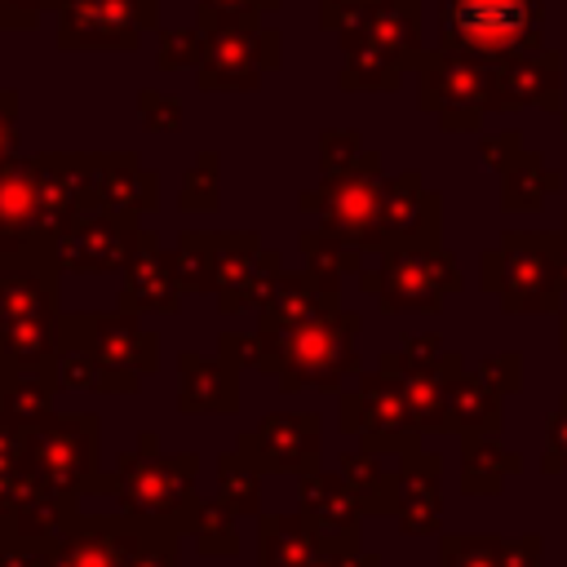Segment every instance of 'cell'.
I'll return each mask as SVG.
<instances>
[{"instance_id": "cell-58", "label": "cell", "mask_w": 567, "mask_h": 567, "mask_svg": "<svg viewBox=\"0 0 567 567\" xmlns=\"http://www.w3.org/2000/svg\"><path fill=\"white\" fill-rule=\"evenodd\" d=\"M563 239H567V213H563Z\"/></svg>"}, {"instance_id": "cell-32", "label": "cell", "mask_w": 567, "mask_h": 567, "mask_svg": "<svg viewBox=\"0 0 567 567\" xmlns=\"http://www.w3.org/2000/svg\"><path fill=\"white\" fill-rule=\"evenodd\" d=\"M58 377L53 372H0V403L22 425H35L53 412Z\"/></svg>"}, {"instance_id": "cell-43", "label": "cell", "mask_w": 567, "mask_h": 567, "mask_svg": "<svg viewBox=\"0 0 567 567\" xmlns=\"http://www.w3.org/2000/svg\"><path fill=\"white\" fill-rule=\"evenodd\" d=\"M363 159V137L354 128H328L319 137V168L323 177H341Z\"/></svg>"}, {"instance_id": "cell-10", "label": "cell", "mask_w": 567, "mask_h": 567, "mask_svg": "<svg viewBox=\"0 0 567 567\" xmlns=\"http://www.w3.org/2000/svg\"><path fill=\"white\" fill-rule=\"evenodd\" d=\"M341 430L359 434V447H372L381 456H408L416 452V421L408 412L403 385L390 372H363L354 390L341 394Z\"/></svg>"}, {"instance_id": "cell-55", "label": "cell", "mask_w": 567, "mask_h": 567, "mask_svg": "<svg viewBox=\"0 0 567 567\" xmlns=\"http://www.w3.org/2000/svg\"><path fill=\"white\" fill-rule=\"evenodd\" d=\"M558 470V465H567V399H563V408H558V416L549 421V439H545V470Z\"/></svg>"}, {"instance_id": "cell-38", "label": "cell", "mask_w": 567, "mask_h": 567, "mask_svg": "<svg viewBox=\"0 0 567 567\" xmlns=\"http://www.w3.org/2000/svg\"><path fill=\"white\" fill-rule=\"evenodd\" d=\"M190 540H195V549L199 554H208V558H230V554H239V532H235V514L213 496V501H199V509H195V518H190V532H186Z\"/></svg>"}, {"instance_id": "cell-28", "label": "cell", "mask_w": 567, "mask_h": 567, "mask_svg": "<svg viewBox=\"0 0 567 567\" xmlns=\"http://www.w3.org/2000/svg\"><path fill=\"white\" fill-rule=\"evenodd\" d=\"M319 536L301 514H257V567H306Z\"/></svg>"}, {"instance_id": "cell-34", "label": "cell", "mask_w": 567, "mask_h": 567, "mask_svg": "<svg viewBox=\"0 0 567 567\" xmlns=\"http://www.w3.org/2000/svg\"><path fill=\"white\" fill-rule=\"evenodd\" d=\"M217 501L244 518V514H261V470L235 447L217 456Z\"/></svg>"}, {"instance_id": "cell-59", "label": "cell", "mask_w": 567, "mask_h": 567, "mask_svg": "<svg viewBox=\"0 0 567 567\" xmlns=\"http://www.w3.org/2000/svg\"><path fill=\"white\" fill-rule=\"evenodd\" d=\"M563 133H567V115H563Z\"/></svg>"}, {"instance_id": "cell-42", "label": "cell", "mask_w": 567, "mask_h": 567, "mask_svg": "<svg viewBox=\"0 0 567 567\" xmlns=\"http://www.w3.org/2000/svg\"><path fill=\"white\" fill-rule=\"evenodd\" d=\"M270 9H279V0H199V31L261 27V13Z\"/></svg>"}, {"instance_id": "cell-2", "label": "cell", "mask_w": 567, "mask_h": 567, "mask_svg": "<svg viewBox=\"0 0 567 567\" xmlns=\"http://www.w3.org/2000/svg\"><path fill=\"white\" fill-rule=\"evenodd\" d=\"M195 478H199V456L195 452L168 456V452H159V439L146 430L133 452L115 456L111 496L120 501L124 514L146 518V523H164V527L186 536L190 518L199 509Z\"/></svg>"}, {"instance_id": "cell-19", "label": "cell", "mask_w": 567, "mask_h": 567, "mask_svg": "<svg viewBox=\"0 0 567 567\" xmlns=\"http://www.w3.org/2000/svg\"><path fill=\"white\" fill-rule=\"evenodd\" d=\"M159 199V177L137 164L128 151H106L93 155V204L97 217L115 221H137V213H151Z\"/></svg>"}, {"instance_id": "cell-5", "label": "cell", "mask_w": 567, "mask_h": 567, "mask_svg": "<svg viewBox=\"0 0 567 567\" xmlns=\"http://www.w3.org/2000/svg\"><path fill=\"white\" fill-rule=\"evenodd\" d=\"M416 97L447 133H478L492 111V62L456 49H425L416 58Z\"/></svg>"}, {"instance_id": "cell-13", "label": "cell", "mask_w": 567, "mask_h": 567, "mask_svg": "<svg viewBox=\"0 0 567 567\" xmlns=\"http://www.w3.org/2000/svg\"><path fill=\"white\" fill-rule=\"evenodd\" d=\"M204 62L195 66L199 89L213 93H244L257 89L266 71L279 66V31L275 27H221V31H204Z\"/></svg>"}, {"instance_id": "cell-48", "label": "cell", "mask_w": 567, "mask_h": 567, "mask_svg": "<svg viewBox=\"0 0 567 567\" xmlns=\"http://www.w3.org/2000/svg\"><path fill=\"white\" fill-rule=\"evenodd\" d=\"M523 151H527V146H523V133H518V128H501V133L483 137V164H487L492 173H505Z\"/></svg>"}, {"instance_id": "cell-18", "label": "cell", "mask_w": 567, "mask_h": 567, "mask_svg": "<svg viewBox=\"0 0 567 567\" xmlns=\"http://www.w3.org/2000/svg\"><path fill=\"white\" fill-rule=\"evenodd\" d=\"M142 518L133 514H80L75 527L53 540L49 567H128V554L137 545Z\"/></svg>"}, {"instance_id": "cell-22", "label": "cell", "mask_w": 567, "mask_h": 567, "mask_svg": "<svg viewBox=\"0 0 567 567\" xmlns=\"http://www.w3.org/2000/svg\"><path fill=\"white\" fill-rule=\"evenodd\" d=\"M341 44H372L403 66H416L421 49V0H385L341 31Z\"/></svg>"}, {"instance_id": "cell-29", "label": "cell", "mask_w": 567, "mask_h": 567, "mask_svg": "<svg viewBox=\"0 0 567 567\" xmlns=\"http://www.w3.org/2000/svg\"><path fill=\"white\" fill-rule=\"evenodd\" d=\"M341 478L354 487L363 514H394L399 470H390L381 452H372V447H354V452H346V456H341Z\"/></svg>"}, {"instance_id": "cell-27", "label": "cell", "mask_w": 567, "mask_h": 567, "mask_svg": "<svg viewBox=\"0 0 567 567\" xmlns=\"http://www.w3.org/2000/svg\"><path fill=\"white\" fill-rule=\"evenodd\" d=\"M501 425V390L478 372H456L447 385V421L443 430H461L465 439L492 434Z\"/></svg>"}, {"instance_id": "cell-47", "label": "cell", "mask_w": 567, "mask_h": 567, "mask_svg": "<svg viewBox=\"0 0 567 567\" xmlns=\"http://www.w3.org/2000/svg\"><path fill=\"white\" fill-rule=\"evenodd\" d=\"M137 115H142L146 128L173 133V128L182 124V102L168 97V93H159V89H142V93H137Z\"/></svg>"}, {"instance_id": "cell-15", "label": "cell", "mask_w": 567, "mask_h": 567, "mask_svg": "<svg viewBox=\"0 0 567 567\" xmlns=\"http://www.w3.org/2000/svg\"><path fill=\"white\" fill-rule=\"evenodd\" d=\"M155 230H142L137 221L93 217L80 221L71 235L53 244V266L75 275H102V270H128L146 248H155Z\"/></svg>"}, {"instance_id": "cell-8", "label": "cell", "mask_w": 567, "mask_h": 567, "mask_svg": "<svg viewBox=\"0 0 567 567\" xmlns=\"http://www.w3.org/2000/svg\"><path fill=\"white\" fill-rule=\"evenodd\" d=\"M27 470L53 487L84 496L97 470V416L93 412H49L31 425L27 439Z\"/></svg>"}, {"instance_id": "cell-3", "label": "cell", "mask_w": 567, "mask_h": 567, "mask_svg": "<svg viewBox=\"0 0 567 567\" xmlns=\"http://www.w3.org/2000/svg\"><path fill=\"white\" fill-rule=\"evenodd\" d=\"M483 288L509 315H554L567 292V239L563 230H509L501 248L483 252Z\"/></svg>"}, {"instance_id": "cell-31", "label": "cell", "mask_w": 567, "mask_h": 567, "mask_svg": "<svg viewBox=\"0 0 567 567\" xmlns=\"http://www.w3.org/2000/svg\"><path fill=\"white\" fill-rule=\"evenodd\" d=\"M0 226L35 235V159L27 155L0 164Z\"/></svg>"}, {"instance_id": "cell-53", "label": "cell", "mask_w": 567, "mask_h": 567, "mask_svg": "<svg viewBox=\"0 0 567 567\" xmlns=\"http://www.w3.org/2000/svg\"><path fill=\"white\" fill-rule=\"evenodd\" d=\"M13 142H18V93L0 89V164L13 159Z\"/></svg>"}, {"instance_id": "cell-16", "label": "cell", "mask_w": 567, "mask_h": 567, "mask_svg": "<svg viewBox=\"0 0 567 567\" xmlns=\"http://www.w3.org/2000/svg\"><path fill=\"white\" fill-rule=\"evenodd\" d=\"M284 275L279 257L270 248H261V239L252 230H221L217 235V306L221 315H239V310H261V301L270 297L275 279Z\"/></svg>"}, {"instance_id": "cell-50", "label": "cell", "mask_w": 567, "mask_h": 567, "mask_svg": "<svg viewBox=\"0 0 567 567\" xmlns=\"http://www.w3.org/2000/svg\"><path fill=\"white\" fill-rule=\"evenodd\" d=\"M377 4H385V0H323L319 4V22L328 27V31H346V27H354L363 13H372Z\"/></svg>"}, {"instance_id": "cell-51", "label": "cell", "mask_w": 567, "mask_h": 567, "mask_svg": "<svg viewBox=\"0 0 567 567\" xmlns=\"http://www.w3.org/2000/svg\"><path fill=\"white\" fill-rule=\"evenodd\" d=\"M306 567H381V563L368 558V554H359L354 545H337V540H323L319 536V549H315V558Z\"/></svg>"}, {"instance_id": "cell-24", "label": "cell", "mask_w": 567, "mask_h": 567, "mask_svg": "<svg viewBox=\"0 0 567 567\" xmlns=\"http://www.w3.org/2000/svg\"><path fill=\"white\" fill-rule=\"evenodd\" d=\"M177 408L186 416H204V412H217V416H230L239 408V368H230L226 359H204V354H182L177 359Z\"/></svg>"}, {"instance_id": "cell-30", "label": "cell", "mask_w": 567, "mask_h": 567, "mask_svg": "<svg viewBox=\"0 0 567 567\" xmlns=\"http://www.w3.org/2000/svg\"><path fill=\"white\" fill-rule=\"evenodd\" d=\"M558 186H563V177L540 159V151H523V155L501 173V208H509V213H532V208H540Z\"/></svg>"}, {"instance_id": "cell-23", "label": "cell", "mask_w": 567, "mask_h": 567, "mask_svg": "<svg viewBox=\"0 0 567 567\" xmlns=\"http://www.w3.org/2000/svg\"><path fill=\"white\" fill-rule=\"evenodd\" d=\"M332 310H341V284L337 279H323L315 270L279 275L270 297L261 301V328H297V323H310V319L332 315Z\"/></svg>"}, {"instance_id": "cell-56", "label": "cell", "mask_w": 567, "mask_h": 567, "mask_svg": "<svg viewBox=\"0 0 567 567\" xmlns=\"http://www.w3.org/2000/svg\"><path fill=\"white\" fill-rule=\"evenodd\" d=\"M9 523H13V505H9V496L0 492V532H9Z\"/></svg>"}, {"instance_id": "cell-45", "label": "cell", "mask_w": 567, "mask_h": 567, "mask_svg": "<svg viewBox=\"0 0 567 567\" xmlns=\"http://www.w3.org/2000/svg\"><path fill=\"white\" fill-rule=\"evenodd\" d=\"M443 567H509V558H505V545H496V540L447 536L443 540Z\"/></svg>"}, {"instance_id": "cell-20", "label": "cell", "mask_w": 567, "mask_h": 567, "mask_svg": "<svg viewBox=\"0 0 567 567\" xmlns=\"http://www.w3.org/2000/svg\"><path fill=\"white\" fill-rule=\"evenodd\" d=\"M297 514L310 523L315 536L359 549V518H363V505H359L354 487H350L341 474H323V470L301 474Z\"/></svg>"}, {"instance_id": "cell-26", "label": "cell", "mask_w": 567, "mask_h": 567, "mask_svg": "<svg viewBox=\"0 0 567 567\" xmlns=\"http://www.w3.org/2000/svg\"><path fill=\"white\" fill-rule=\"evenodd\" d=\"M394 514H399V527L408 536H425L439 527V456H430L421 447L403 456Z\"/></svg>"}, {"instance_id": "cell-60", "label": "cell", "mask_w": 567, "mask_h": 567, "mask_svg": "<svg viewBox=\"0 0 567 567\" xmlns=\"http://www.w3.org/2000/svg\"><path fill=\"white\" fill-rule=\"evenodd\" d=\"M0 412H4V403H0Z\"/></svg>"}, {"instance_id": "cell-57", "label": "cell", "mask_w": 567, "mask_h": 567, "mask_svg": "<svg viewBox=\"0 0 567 567\" xmlns=\"http://www.w3.org/2000/svg\"><path fill=\"white\" fill-rule=\"evenodd\" d=\"M563 350H567V315H563Z\"/></svg>"}, {"instance_id": "cell-7", "label": "cell", "mask_w": 567, "mask_h": 567, "mask_svg": "<svg viewBox=\"0 0 567 567\" xmlns=\"http://www.w3.org/2000/svg\"><path fill=\"white\" fill-rule=\"evenodd\" d=\"M377 275V301L385 315H434L461 292V266L443 244H390Z\"/></svg>"}, {"instance_id": "cell-35", "label": "cell", "mask_w": 567, "mask_h": 567, "mask_svg": "<svg viewBox=\"0 0 567 567\" xmlns=\"http://www.w3.org/2000/svg\"><path fill=\"white\" fill-rule=\"evenodd\" d=\"M346 49V71H341V89H359V93H390L403 80V62H394L390 53L372 49V44H341Z\"/></svg>"}, {"instance_id": "cell-33", "label": "cell", "mask_w": 567, "mask_h": 567, "mask_svg": "<svg viewBox=\"0 0 567 567\" xmlns=\"http://www.w3.org/2000/svg\"><path fill=\"white\" fill-rule=\"evenodd\" d=\"M177 288L182 292H213L217 288V235L208 230H186L177 248L168 252Z\"/></svg>"}, {"instance_id": "cell-4", "label": "cell", "mask_w": 567, "mask_h": 567, "mask_svg": "<svg viewBox=\"0 0 567 567\" xmlns=\"http://www.w3.org/2000/svg\"><path fill=\"white\" fill-rule=\"evenodd\" d=\"M540 0H439V49L474 53L487 62L532 53L545 40Z\"/></svg>"}, {"instance_id": "cell-44", "label": "cell", "mask_w": 567, "mask_h": 567, "mask_svg": "<svg viewBox=\"0 0 567 567\" xmlns=\"http://www.w3.org/2000/svg\"><path fill=\"white\" fill-rule=\"evenodd\" d=\"M204 44L208 35L195 31V27H168L159 31V66L173 71V66H199L204 62Z\"/></svg>"}, {"instance_id": "cell-54", "label": "cell", "mask_w": 567, "mask_h": 567, "mask_svg": "<svg viewBox=\"0 0 567 567\" xmlns=\"http://www.w3.org/2000/svg\"><path fill=\"white\" fill-rule=\"evenodd\" d=\"M478 377H487L501 394L505 390H518V354H496V359H487V363H478Z\"/></svg>"}, {"instance_id": "cell-46", "label": "cell", "mask_w": 567, "mask_h": 567, "mask_svg": "<svg viewBox=\"0 0 567 567\" xmlns=\"http://www.w3.org/2000/svg\"><path fill=\"white\" fill-rule=\"evenodd\" d=\"M49 563H53V540L0 532V567H49Z\"/></svg>"}, {"instance_id": "cell-1", "label": "cell", "mask_w": 567, "mask_h": 567, "mask_svg": "<svg viewBox=\"0 0 567 567\" xmlns=\"http://www.w3.org/2000/svg\"><path fill=\"white\" fill-rule=\"evenodd\" d=\"M359 328L363 323L350 310H332L297 328L257 323V372H270L284 394L341 390V381L359 372V354H354Z\"/></svg>"}, {"instance_id": "cell-37", "label": "cell", "mask_w": 567, "mask_h": 567, "mask_svg": "<svg viewBox=\"0 0 567 567\" xmlns=\"http://www.w3.org/2000/svg\"><path fill=\"white\" fill-rule=\"evenodd\" d=\"M301 252H306V270L323 275V279H341V275H354L363 266V248L341 239V235H328V230H301L297 235Z\"/></svg>"}, {"instance_id": "cell-17", "label": "cell", "mask_w": 567, "mask_h": 567, "mask_svg": "<svg viewBox=\"0 0 567 567\" xmlns=\"http://www.w3.org/2000/svg\"><path fill=\"white\" fill-rule=\"evenodd\" d=\"M563 111V53L532 49L492 62V111Z\"/></svg>"}, {"instance_id": "cell-6", "label": "cell", "mask_w": 567, "mask_h": 567, "mask_svg": "<svg viewBox=\"0 0 567 567\" xmlns=\"http://www.w3.org/2000/svg\"><path fill=\"white\" fill-rule=\"evenodd\" d=\"M385 182L381 177V155L363 151V159L341 173V177H323L315 190H301V208L319 213V230L341 235L359 248H385V230H381V208H385Z\"/></svg>"}, {"instance_id": "cell-11", "label": "cell", "mask_w": 567, "mask_h": 567, "mask_svg": "<svg viewBox=\"0 0 567 567\" xmlns=\"http://www.w3.org/2000/svg\"><path fill=\"white\" fill-rule=\"evenodd\" d=\"M93 155L44 151L35 155V239L58 244L80 221H93Z\"/></svg>"}, {"instance_id": "cell-52", "label": "cell", "mask_w": 567, "mask_h": 567, "mask_svg": "<svg viewBox=\"0 0 567 567\" xmlns=\"http://www.w3.org/2000/svg\"><path fill=\"white\" fill-rule=\"evenodd\" d=\"M217 350V359H226L230 368H257V332H221Z\"/></svg>"}, {"instance_id": "cell-41", "label": "cell", "mask_w": 567, "mask_h": 567, "mask_svg": "<svg viewBox=\"0 0 567 567\" xmlns=\"http://www.w3.org/2000/svg\"><path fill=\"white\" fill-rule=\"evenodd\" d=\"M128 567H182V532L142 518V532H137V545L128 554Z\"/></svg>"}, {"instance_id": "cell-36", "label": "cell", "mask_w": 567, "mask_h": 567, "mask_svg": "<svg viewBox=\"0 0 567 567\" xmlns=\"http://www.w3.org/2000/svg\"><path fill=\"white\" fill-rule=\"evenodd\" d=\"M58 390H102V363L93 350L71 332L66 319H58V359H53Z\"/></svg>"}, {"instance_id": "cell-14", "label": "cell", "mask_w": 567, "mask_h": 567, "mask_svg": "<svg viewBox=\"0 0 567 567\" xmlns=\"http://www.w3.org/2000/svg\"><path fill=\"white\" fill-rule=\"evenodd\" d=\"M235 447L261 474H315L323 452V425L315 412H270L235 439Z\"/></svg>"}, {"instance_id": "cell-21", "label": "cell", "mask_w": 567, "mask_h": 567, "mask_svg": "<svg viewBox=\"0 0 567 567\" xmlns=\"http://www.w3.org/2000/svg\"><path fill=\"white\" fill-rule=\"evenodd\" d=\"M439 208H443V199L434 190H425V182H421L416 168L390 177L385 182V208H381L385 248L390 244H443V235H439Z\"/></svg>"}, {"instance_id": "cell-12", "label": "cell", "mask_w": 567, "mask_h": 567, "mask_svg": "<svg viewBox=\"0 0 567 567\" xmlns=\"http://www.w3.org/2000/svg\"><path fill=\"white\" fill-rule=\"evenodd\" d=\"M159 27V0H62L58 49H133Z\"/></svg>"}, {"instance_id": "cell-49", "label": "cell", "mask_w": 567, "mask_h": 567, "mask_svg": "<svg viewBox=\"0 0 567 567\" xmlns=\"http://www.w3.org/2000/svg\"><path fill=\"white\" fill-rule=\"evenodd\" d=\"M44 9H62V0H0V31H31Z\"/></svg>"}, {"instance_id": "cell-39", "label": "cell", "mask_w": 567, "mask_h": 567, "mask_svg": "<svg viewBox=\"0 0 567 567\" xmlns=\"http://www.w3.org/2000/svg\"><path fill=\"white\" fill-rule=\"evenodd\" d=\"M518 470V456L501 452L492 443V434H474L465 439V492H492L501 487V474Z\"/></svg>"}, {"instance_id": "cell-40", "label": "cell", "mask_w": 567, "mask_h": 567, "mask_svg": "<svg viewBox=\"0 0 567 567\" xmlns=\"http://www.w3.org/2000/svg\"><path fill=\"white\" fill-rule=\"evenodd\" d=\"M217 168H221L217 151H199V155H195V164H190V173L182 177V190H177V204H182L186 213H208V208H217V195H221Z\"/></svg>"}, {"instance_id": "cell-9", "label": "cell", "mask_w": 567, "mask_h": 567, "mask_svg": "<svg viewBox=\"0 0 567 567\" xmlns=\"http://www.w3.org/2000/svg\"><path fill=\"white\" fill-rule=\"evenodd\" d=\"M71 332L102 363V394H133L142 377L159 368V337L142 328L128 310L111 315H66Z\"/></svg>"}, {"instance_id": "cell-25", "label": "cell", "mask_w": 567, "mask_h": 567, "mask_svg": "<svg viewBox=\"0 0 567 567\" xmlns=\"http://www.w3.org/2000/svg\"><path fill=\"white\" fill-rule=\"evenodd\" d=\"M182 288H177V275H173V261L168 252L155 244L146 248L133 266H128V279L120 288V310L128 315H177L182 306Z\"/></svg>"}]
</instances>
